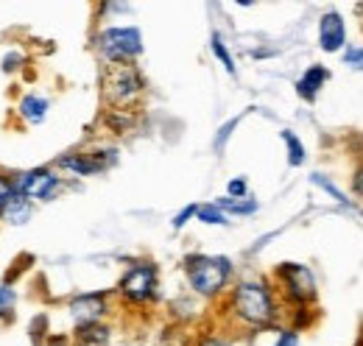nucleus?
<instances>
[{"instance_id": "1", "label": "nucleus", "mask_w": 363, "mask_h": 346, "mask_svg": "<svg viewBox=\"0 0 363 346\" xmlns=\"http://www.w3.org/2000/svg\"><path fill=\"white\" fill-rule=\"evenodd\" d=\"M229 310L232 316L252 330H266L277 324L279 316V304L277 294L266 279H243L232 288L229 294Z\"/></svg>"}, {"instance_id": "2", "label": "nucleus", "mask_w": 363, "mask_h": 346, "mask_svg": "<svg viewBox=\"0 0 363 346\" xmlns=\"http://www.w3.org/2000/svg\"><path fill=\"white\" fill-rule=\"evenodd\" d=\"M184 274L190 288L199 296H218L224 288L229 285L232 277V262L229 257H213V255H190L184 257Z\"/></svg>"}, {"instance_id": "3", "label": "nucleus", "mask_w": 363, "mask_h": 346, "mask_svg": "<svg viewBox=\"0 0 363 346\" xmlns=\"http://www.w3.org/2000/svg\"><path fill=\"white\" fill-rule=\"evenodd\" d=\"M145 89V79L135 65H106L101 76V92L112 109H132Z\"/></svg>"}, {"instance_id": "4", "label": "nucleus", "mask_w": 363, "mask_h": 346, "mask_svg": "<svg viewBox=\"0 0 363 346\" xmlns=\"http://www.w3.org/2000/svg\"><path fill=\"white\" fill-rule=\"evenodd\" d=\"M277 288L282 291L285 302L294 307H313L318 296L316 277L305 262H282L277 265Z\"/></svg>"}, {"instance_id": "5", "label": "nucleus", "mask_w": 363, "mask_h": 346, "mask_svg": "<svg viewBox=\"0 0 363 346\" xmlns=\"http://www.w3.org/2000/svg\"><path fill=\"white\" fill-rule=\"evenodd\" d=\"M98 50L109 65H132L143 53V34L135 26H112L98 34Z\"/></svg>"}, {"instance_id": "6", "label": "nucleus", "mask_w": 363, "mask_h": 346, "mask_svg": "<svg viewBox=\"0 0 363 346\" xmlns=\"http://www.w3.org/2000/svg\"><path fill=\"white\" fill-rule=\"evenodd\" d=\"M118 291L126 302L132 304H145L157 296V268L151 262H137L132 265L121 282H118Z\"/></svg>"}, {"instance_id": "7", "label": "nucleus", "mask_w": 363, "mask_h": 346, "mask_svg": "<svg viewBox=\"0 0 363 346\" xmlns=\"http://www.w3.org/2000/svg\"><path fill=\"white\" fill-rule=\"evenodd\" d=\"M14 190L26 199H43L48 201L56 190H59V176L48 168H34V171L20 173L14 179Z\"/></svg>"}, {"instance_id": "8", "label": "nucleus", "mask_w": 363, "mask_h": 346, "mask_svg": "<svg viewBox=\"0 0 363 346\" xmlns=\"http://www.w3.org/2000/svg\"><path fill=\"white\" fill-rule=\"evenodd\" d=\"M318 48L324 53H344L347 50V20L341 11L330 9L318 20Z\"/></svg>"}, {"instance_id": "9", "label": "nucleus", "mask_w": 363, "mask_h": 346, "mask_svg": "<svg viewBox=\"0 0 363 346\" xmlns=\"http://www.w3.org/2000/svg\"><path fill=\"white\" fill-rule=\"evenodd\" d=\"M115 162V151H79L67 154L59 160V168L76 173V176H92V173L106 171Z\"/></svg>"}, {"instance_id": "10", "label": "nucleus", "mask_w": 363, "mask_h": 346, "mask_svg": "<svg viewBox=\"0 0 363 346\" xmlns=\"http://www.w3.org/2000/svg\"><path fill=\"white\" fill-rule=\"evenodd\" d=\"M70 316L76 321V327H90L101 324V318L106 316V294H82L70 302Z\"/></svg>"}, {"instance_id": "11", "label": "nucleus", "mask_w": 363, "mask_h": 346, "mask_svg": "<svg viewBox=\"0 0 363 346\" xmlns=\"http://www.w3.org/2000/svg\"><path fill=\"white\" fill-rule=\"evenodd\" d=\"M333 79V73L324 67V65H311L302 76H299V82H296V95L302 98V101H316L318 92L327 86V82Z\"/></svg>"}, {"instance_id": "12", "label": "nucleus", "mask_w": 363, "mask_h": 346, "mask_svg": "<svg viewBox=\"0 0 363 346\" xmlns=\"http://www.w3.org/2000/svg\"><path fill=\"white\" fill-rule=\"evenodd\" d=\"M112 341V330L101 321V324H90V327H79L73 346H109Z\"/></svg>"}, {"instance_id": "13", "label": "nucleus", "mask_w": 363, "mask_h": 346, "mask_svg": "<svg viewBox=\"0 0 363 346\" xmlns=\"http://www.w3.org/2000/svg\"><path fill=\"white\" fill-rule=\"evenodd\" d=\"M3 218L9 221V223H14V226H20V223H26L28 218H31V201L26 199V196H20V193H14L9 201H6V207L0 210Z\"/></svg>"}, {"instance_id": "14", "label": "nucleus", "mask_w": 363, "mask_h": 346, "mask_svg": "<svg viewBox=\"0 0 363 346\" xmlns=\"http://www.w3.org/2000/svg\"><path fill=\"white\" fill-rule=\"evenodd\" d=\"M282 143H285L288 165H291V168H302V165H305V157H308L305 143H302V140H299L291 129H282Z\"/></svg>"}, {"instance_id": "15", "label": "nucleus", "mask_w": 363, "mask_h": 346, "mask_svg": "<svg viewBox=\"0 0 363 346\" xmlns=\"http://www.w3.org/2000/svg\"><path fill=\"white\" fill-rule=\"evenodd\" d=\"M20 115L28 121V123H43L48 115V101L40 95H26L20 101Z\"/></svg>"}, {"instance_id": "16", "label": "nucleus", "mask_w": 363, "mask_h": 346, "mask_svg": "<svg viewBox=\"0 0 363 346\" xmlns=\"http://www.w3.org/2000/svg\"><path fill=\"white\" fill-rule=\"evenodd\" d=\"M224 213H232V216H255L257 210H260V204L255 201V199H229V196H224V199H218L216 201Z\"/></svg>"}, {"instance_id": "17", "label": "nucleus", "mask_w": 363, "mask_h": 346, "mask_svg": "<svg viewBox=\"0 0 363 346\" xmlns=\"http://www.w3.org/2000/svg\"><path fill=\"white\" fill-rule=\"evenodd\" d=\"M311 182H313L316 187H321L324 193H330V196H333V199H335L341 207H352V201L344 196V190H341V187H338V184H335L330 176H324V173H311Z\"/></svg>"}, {"instance_id": "18", "label": "nucleus", "mask_w": 363, "mask_h": 346, "mask_svg": "<svg viewBox=\"0 0 363 346\" xmlns=\"http://www.w3.org/2000/svg\"><path fill=\"white\" fill-rule=\"evenodd\" d=\"M199 221L201 223H207V226H227L229 223V218L227 213L213 201V204H199Z\"/></svg>"}, {"instance_id": "19", "label": "nucleus", "mask_w": 363, "mask_h": 346, "mask_svg": "<svg viewBox=\"0 0 363 346\" xmlns=\"http://www.w3.org/2000/svg\"><path fill=\"white\" fill-rule=\"evenodd\" d=\"M210 48H213V53H216V59L224 65V70H227L229 76H235L238 73V67H235V59H232V53H229V48L224 45V40L218 37V34H213V40H210Z\"/></svg>"}, {"instance_id": "20", "label": "nucleus", "mask_w": 363, "mask_h": 346, "mask_svg": "<svg viewBox=\"0 0 363 346\" xmlns=\"http://www.w3.org/2000/svg\"><path fill=\"white\" fill-rule=\"evenodd\" d=\"M240 118H243V115L232 118V121H227V123H224V126L218 129V134H216V140H213V145H216V151H218V154H221V151L227 148V140L232 137V131H235L238 126H240Z\"/></svg>"}, {"instance_id": "21", "label": "nucleus", "mask_w": 363, "mask_h": 346, "mask_svg": "<svg viewBox=\"0 0 363 346\" xmlns=\"http://www.w3.org/2000/svg\"><path fill=\"white\" fill-rule=\"evenodd\" d=\"M344 65L355 73H363V45H347L344 50Z\"/></svg>"}, {"instance_id": "22", "label": "nucleus", "mask_w": 363, "mask_h": 346, "mask_svg": "<svg viewBox=\"0 0 363 346\" xmlns=\"http://www.w3.org/2000/svg\"><path fill=\"white\" fill-rule=\"evenodd\" d=\"M14 302H17L14 291L6 288V285H0V318H11V307H14Z\"/></svg>"}, {"instance_id": "23", "label": "nucleus", "mask_w": 363, "mask_h": 346, "mask_svg": "<svg viewBox=\"0 0 363 346\" xmlns=\"http://www.w3.org/2000/svg\"><path fill=\"white\" fill-rule=\"evenodd\" d=\"M227 193H229V199H249V184H246V179H240V176L229 179Z\"/></svg>"}, {"instance_id": "24", "label": "nucleus", "mask_w": 363, "mask_h": 346, "mask_svg": "<svg viewBox=\"0 0 363 346\" xmlns=\"http://www.w3.org/2000/svg\"><path fill=\"white\" fill-rule=\"evenodd\" d=\"M274 346H299V330H294V327L279 330V335H277Z\"/></svg>"}, {"instance_id": "25", "label": "nucleus", "mask_w": 363, "mask_h": 346, "mask_svg": "<svg viewBox=\"0 0 363 346\" xmlns=\"http://www.w3.org/2000/svg\"><path fill=\"white\" fill-rule=\"evenodd\" d=\"M196 216H199V204H187V207H184L182 213H177V218H174V229H182L190 218H196Z\"/></svg>"}, {"instance_id": "26", "label": "nucleus", "mask_w": 363, "mask_h": 346, "mask_svg": "<svg viewBox=\"0 0 363 346\" xmlns=\"http://www.w3.org/2000/svg\"><path fill=\"white\" fill-rule=\"evenodd\" d=\"M43 330H45V316H40V318L31 324V338H34V344L43 341Z\"/></svg>"}, {"instance_id": "27", "label": "nucleus", "mask_w": 363, "mask_h": 346, "mask_svg": "<svg viewBox=\"0 0 363 346\" xmlns=\"http://www.w3.org/2000/svg\"><path fill=\"white\" fill-rule=\"evenodd\" d=\"M196 346H232V344H229L227 338H221V335H204Z\"/></svg>"}, {"instance_id": "28", "label": "nucleus", "mask_w": 363, "mask_h": 346, "mask_svg": "<svg viewBox=\"0 0 363 346\" xmlns=\"http://www.w3.org/2000/svg\"><path fill=\"white\" fill-rule=\"evenodd\" d=\"M352 190L363 199V165H358V171L352 176Z\"/></svg>"}, {"instance_id": "29", "label": "nucleus", "mask_w": 363, "mask_h": 346, "mask_svg": "<svg viewBox=\"0 0 363 346\" xmlns=\"http://www.w3.org/2000/svg\"><path fill=\"white\" fill-rule=\"evenodd\" d=\"M43 346H73V344H70V341H67L65 335H53V338H48V341Z\"/></svg>"}, {"instance_id": "30", "label": "nucleus", "mask_w": 363, "mask_h": 346, "mask_svg": "<svg viewBox=\"0 0 363 346\" xmlns=\"http://www.w3.org/2000/svg\"><path fill=\"white\" fill-rule=\"evenodd\" d=\"M17 62H20V56H6V62H3V70H14V67H17Z\"/></svg>"}]
</instances>
